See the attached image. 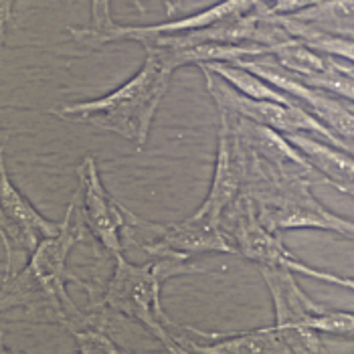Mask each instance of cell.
Masks as SVG:
<instances>
[{
    "label": "cell",
    "instance_id": "1",
    "mask_svg": "<svg viewBox=\"0 0 354 354\" xmlns=\"http://www.w3.org/2000/svg\"><path fill=\"white\" fill-rule=\"evenodd\" d=\"M174 69L154 51H146L144 65L134 77L97 100L73 102L53 108L49 113L71 124H85L144 148Z\"/></svg>",
    "mask_w": 354,
    "mask_h": 354
},
{
    "label": "cell",
    "instance_id": "2",
    "mask_svg": "<svg viewBox=\"0 0 354 354\" xmlns=\"http://www.w3.org/2000/svg\"><path fill=\"white\" fill-rule=\"evenodd\" d=\"M115 268L111 273L104 298L91 308L109 310L154 334L168 353H191V338L176 334L183 324L170 320L164 312L160 292L162 286L174 275L203 272L201 266L178 257H150L146 263H132L124 253H115Z\"/></svg>",
    "mask_w": 354,
    "mask_h": 354
},
{
    "label": "cell",
    "instance_id": "3",
    "mask_svg": "<svg viewBox=\"0 0 354 354\" xmlns=\"http://www.w3.org/2000/svg\"><path fill=\"white\" fill-rule=\"evenodd\" d=\"M85 229L87 227L77 211V201L73 198L65 211L61 231L49 239H43L28 255L27 268L12 279V292L4 290L2 306L27 304L32 294H41L51 314L69 332L87 326L91 322V312L83 316L67 292V283H77L91 294V286L75 277L67 268L69 253L83 239Z\"/></svg>",
    "mask_w": 354,
    "mask_h": 354
},
{
    "label": "cell",
    "instance_id": "4",
    "mask_svg": "<svg viewBox=\"0 0 354 354\" xmlns=\"http://www.w3.org/2000/svg\"><path fill=\"white\" fill-rule=\"evenodd\" d=\"M251 156L247 194L257 207L261 223L281 233L288 229H322L346 239H354V221L326 209L314 194L312 185H320L310 176H283L273 172L259 158Z\"/></svg>",
    "mask_w": 354,
    "mask_h": 354
},
{
    "label": "cell",
    "instance_id": "5",
    "mask_svg": "<svg viewBox=\"0 0 354 354\" xmlns=\"http://www.w3.org/2000/svg\"><path fill=\"white\" fill-rule=\"evenodd\" d=\"M124 213V247H136L148 257H178L189 259L196 253H237L231 235L225 233L223 223L191 215L178 223H154L138 217L122 205Z\"/></svg>",
    "mask_w": 354,
    "mask_h": 354
},
{
    "label": "cell",
    "instance_id": "6",
    "mask_svg": "<svg viewBox=\"0 0 354 354\" xmlns=\"http://www.w3.org/2000/svg\"><path fill=\"white\" fill-rule=\"evenodd\" d=\"M201 73L205 77L209 95L218 106H225L231 111H235L237 115L247 118L251 122H257V124H263L281 134L304 132V134H310L322 142H328L336 148L348 150L344 146L342 138H338L332 130H328L326 126L301 104L286 106L279 102H270V100H253V97H247L243 93L235 91L229 83L223 82L218 75L211 73L209 69H201Z\"/></svg>",
    "mask_w": 354,
    "mask_h": 354
},
{
    "label": "cell",
    "instance_id": "7",
    "mask_svg": "<svg viewBox=\"0 0 354 354\" xmlns=\"http://www.w3.org/2000/svg\"><path fill=\"white\" fill-rule=\"evenodd\" d=\"M259 272L272 294L273 328L279 332L290 353H322L324 344L320 332L308 326V320L322 314L328 306L312 300L286 266H259Z\"/></svg>",
    "mask_w": 354,
    "mask_h": 354
},
{
    "label": "cell",
    "instance_id": "8",
    "mask_svg": "<svg viewBox=\"0 0 354 354\" xmlns=\"http://www.w3.org/2000/svg\"><path fill=\"white\" fill-rule=\"evenodd\" d=\"M218 138L217 160L213 172V185L205 203L194 211V217L223 223L225 213L239 198L251 168V156L235 128V115L225 106H217Z\"/></svg>",
    "mask_w": 354,
    "mask_h": 354
},
{
    "label": "cell",
    "instance_id": "9",
    "mask_svg": "<svg viewBox=\"0 0 354 354\" xmlns=\"http://www.w3.org/2000/svg\"><path fill=\"white\" fill-rule=\"evenodd\" d=\"M261 0H221L217 4L194 12L191 17H183V19H174V21H166V23H158V25H118L113 23L108 30L95 32L89 27H69L67 32L71 35V39L75 43H80L83 47L89 49H100L108 43H115V41H144L150 37H160V35H178V32H191V30H198V28H207L215 23H221L225 19H233L239 15L251 12Z\"/></svg>",
    "mask_w": 354,
    "mask_h": 354
},
{
    "label": "cell",
    "instance_id": "10",
    "mask_svg": "<svg viewBox=\"0 0 354 354\" xmlns=\"http://www.w3.org/2000/svg\"><path fill=\"white\" fill-rule=\"evenodd\" d=\"M77 211L91 235L108 249L111 255L124 251V213L122 203L113 201L106 191L97 160L87 154L77 166Z\"/></svg>",
    "mask_w": 354,
    "mask_h": 354
},
{
    "label": "cell",
    "instance_id": "11",
    "mask_svg": "<svg viewBox=\"0 0 354 354\" xmlns=\"http://www.w3.org/2000/svg\"><path fill=\"white\" fill-rule=\"evenodd\" d=\"M225 215H229V233L237 251L245 259L257 266H288L294 257V253L283 245L279 233H273L261 223L257 207L245 189Z\"/></svg>",
    "mask_w": 354,
    "mask_h": 354
},
{
    "label": "cell",
    "instance_id": "12",
    "mask_svg": "<svg viewBox=\"0 0 354 354\" xmlns=\"http://www.w3.org/2000/svg\"><path fill=\"white\" fill-rule=\"evenodd\" d=\"M0 201H2V237L10 245H19L28 255L39 247L43 239L57 235L63 221L43 217L17 185L10 180L4 158L0 160Z\"/></svg>",
    "mask_w": 354,
    "mask_h": 354
},
{
    "label": "cell",
    "instance_id": "13",
    "mask_svg": "<svg viewBox=\"0 0 354 354\" xmlns=\"http://www.w3.org/2000/svg\"><path fill=\"white\" fill-rule=\"evenodd\" d=\"M233 115H235V128L239 132L241 142L249 150V154L259 158L268 168H272L273 172L283 174V176H310L318 180L320 185H328L326 178L310 164V160L286 138V134L268 128L263 124L241 118L235 111Z\"/></svg>",
    "mask_w": 354,
    "mask_h": 354
},
{
    "label": "cell",
    "instance_id": "14",
    "mask_svg": "<svg viewBox=\"0 0 354 354\" xmlns=\"http://www.w3.org/2000/svg\"><path fill=\"white\" fill-rule=\"evenodd\" d=\"M286 138L326 178L330 187L354 196V156L348 154V150L336 148L304 132L286 134Z\"/></svg>",
    "mask_w": 354,
    "mask_h": 354
},
{
    "label": "cell",
    "instance_id": "15",
    "mask_svg": "<svg viewBox=\"0 0 354 354\" xmlns=\"http://www.w3.org/2000/svg\"><path fill=\"white\" fill-rule=\"evenodd\" d=\"M192 336L213 340L211 344L191 342V353L201 354H273L290 353L288 344L281 340L279 332L273 326L241 332V334H223V332H203L198 328L187 326Z\"/></svg>",
    "mask_w": 354,
    "mask_h": 354
},
{
    "label": "cell",
    "instance_id": "16",
    "mask_svg": "<svg viewBox=\"0 0 354 354\" xmlns=\"http://www.w3.org/2000/svg\"><path fill=\"white\" fill-rule=\"evenodd\" d=\"M273 19L277 25H281L288 30L290 37L298 39L320 53L342 59L354 67V37L328 32L324 28L314 27L310 23H304V21H298L294 17H286V15H273Z\"/></svg>",
    "mask_w": 354,
    "mask_h": 354
},
{
    "label": "cell",
    "instance_id": "17",
    "mask_svg": "<svg viewBox=\"0 0 354 354\" xmlns=\"http://www.w3.org/2000/svg\"><path fill=\"white\" fill-rule=\"evenodd\" d=\"M198 69H209L211 73L218 75L225 83H229L235 91L243 93L247 97L253 100H270V102H279L286 106H294L301 104L298 100L281 93L279 89H275L273 85L261 80L259 75H255L253 71H249L245 67H239L235 63H225V61H213V63H203L198 65Z\"/></svg>",
    "mask_w": 354,
    "mask_h": 354
},
{
    "label": "cell",
    "instance_id": "18",
    "mask_svg": "<svg viewBox=\"0 0 354 354\" xmlns=\"http://www.w3.org/2000/svg\"><path fill=\"white\" fill-rule=\"evenodd\" d=\"M272 57L288 71L296 73L298 77H310V75H320L332 67L330 55L320 53L298 39H288L279 45L273 47Z\"/></svg>",
    "mask_w": 354,
    "mask_h": 354
},
{
    "label": "cell",
    "instance_id": "19",
    "mask_svg": "<svg viewBox=\"0 0 354 354\" xmlns=\"http://www.w3.org/2000/svg\"><path fill=\"white\" fill-rule=\"evenodd\" d=\"M292 17L328 32L346 35L354 30V0H320L318 4Z\"/></svg>",
    "mask_w": 354,
    "mask_h": 354
},
{
    "label": "cell",
    "instance_id": "20",
    "mask_svg": "<svg viewBox=\"0 0 354 354\" xmlns=\"http://www.w3.org/2000/svg\"><path fill=\"white\" fill-rule=\"evenodd\" d=\"M304 108L310 109L338 138L354 140V113L328 91L316 89L314 95L304 104Z\"/></svg>",
    "mask_w": 354,
    "mask_h": 354
},
{
    "label": "cell",
    "instance_id": "21",
    "mask_svg": "<svg viewBox=\"0 0 354 354\" xmlns=\"http://www.w3.org/2000/svg\"><path fill=\"white\" fill-rule=\"evenodd\" d=\"M106 324L108 318L106 314L97 316V320H93L87 326L73 330V338L77 342V351L82 354H122L128 348L120 346L109 334H106Z\"/></svg>",
    "mask_w": 354,
    "mask_h": 354
},
{
    "label": "cell",
    "instance_id": "22",
    "mask_svg": "<svg viewBox=\"0 0 354 354\" xmlns=\"http://www.w3.org/2000/svg\"><path fill=\"white\" fill-rule=\"evenodd\" d=\"M308 326L318 330L320 334H336V336H354V314L326 308L322 314L308 320Z\"/></svg>",
    "mask_w": 354,
    "mask_h": 354
},
{
    "label": "cell",
    "instance_id": "23",
    "mask_svg": "<svg viewBox=\"0 0 354 354\" xmlns=\"http://www.w3.org/2000/svg\"><path fill=\"white\" fill-rule=\"evenodd\" d=\"M286 268H290L294 273H301V275H308L312 279H320V281H326V283H332V286H340V288H346V290L354 292V277H351V275H336V273L312 268V266H308L301 259H298L296 255L288 261Z\"/></svg>",
    "mask_w": 354,
    "mask_h": 354
},
{
    "label": "cell",
    "instance_id": "24",
    "mask_svg": "<svg viewBox=\"0 0 354 354\" xmlns=\"http://www.w3.org/2000/svg\"><path fill=\"white\" fill-rule=\"evenodd\" d=\"M89 4H91V25H89V28L95 32L108 30L113 25L111 0H89Z\"/></svg>",
    "mask_w": 354,
    "mask_h": 354
},
{
    "label": "cell",
    "instance_id": "25",
    "mask_svg": "<svg viewBox=\"0 0 354 354\" xmlns=\"http://www.w3.org/2000/svg\"><path fill=\"white\" fill-rule=\"evenodd\" d=\"M320 0H273L268 6V10L272 15H286V17H292V15H298L301 10L318 4Z\"/></svg>",
    "mask_w": 354,
    "mask_h": 354
},
{
    "label": "cell",
    "instance_id": "26",
    "mask_svg": "<svg viewBox=\"0 0 354 354\" xmlns=\"http://www.w3.org/2000/svg\"><path fill=\"white\" fill-rule=\"evenodd\" d=\"M15 17V0H0V21H2V28L12 21Z\"/></svg>",
    "mask_w": 354,
    "mask_h": 354
},
{
    "label": "cell",
    "instance_id": "27",
    "mask_svg": "<svg viewBox=\"0 0 354 354\" xmlns=\"http://www.w3.org/2000/svg\"><path fill=\"white\" fill-rule=\"evenodd\" d=\"M162 4H164V10H166V15H168V17L176 15V12L183 8V0H162Z\"/></svg>",
    "mask_w": 354,
    "mask_h": 354
},
{
    "label": "cell",
    "instance_id": "28",
    "mask_svg": "<svg viewBox=\"0 0 354 354\" xmlns=\"http://www.w3.org/2000/svg\"><path fill=\"white\" fill-rule=\"evenodd\" d=\"M132 4L136 6V8H138V10H140V12H144V10H146V8H144V4H142L140 0H132Z\"/></svg>",
    "mask_w": 354,
    "mask_h": 354
},
{
    "label": "cell",
    "instance_id": "29",
    "mask_svg": "<svg viewBox=\"0 0 354 354\" xmlns=\"http://www.w3.org/2000/svg\"><path fill=\"white\" fill-rule=\"evenodd\" d=\"M263 4H270V2H273V0H261Z\"/></svg>",
    "mask_w": 354,
    "mask_h": 354
},
{
    "label": "cell",
    "instance_id": "30",
    "mask_svg": "<svg viewBox=\"0 0 354 354\" xmlns=\"http://www.w3.org/2000/svg\"><path fill=\"white\" fill-rule=\"evenodd\" d=\"M346 35H348V37H354V30H351V32H346Z\"/></svg>",
    "mask_w": 354,
    "mask_h": 354
}]
</instances>
